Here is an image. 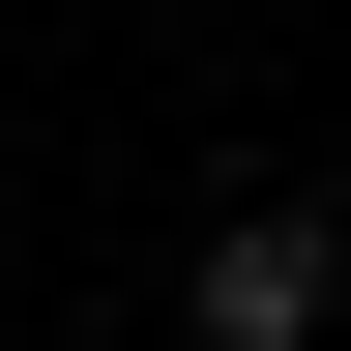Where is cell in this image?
<instances>
[{
  "instance_id": "cell-1",
  "label": "cell",
  "mask_w": 351,
  "mask_h": 351,
  "mask_svg": "<svg viewBox=\"0 0 351 351\" xmlns=\"http://www.w3.org/2000/svg\"><path fill=\"white\" fill-rule=\"evenodd\" d=\"M322 293H351V234L293 205V176H263V205H205V263H176V322H205V351H322Z\"/></svg>"
}]
</instances>
